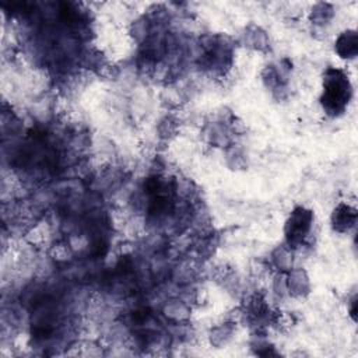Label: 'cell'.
I'll use <instances>...</instances> for the list:
<instances>
[{"mask_svg":"<svg viewBox=\"0 0 358 358\" xmlns=\"http://www.w3.org/2000/svg\"><path fill=\"white\" fill-rule=\"evenodd\" d=\"M337 52L341 57H352L357 53V35L355 32H344L337 41Z\"/></svg>","mask_w":358,"mask_h":358,"instance_id":"obj_4","label":"cell"},{"mask_svg":"<svg viewBox=\"0 0 358 358\" xmlns=\"http://www.w3.org/2000/svg\"><path fill=\"white\" fill-rule=\"evenodd\" d=\"M145 194L148 208L152 214H162L173 203V187L166 178L152 176L145 182Z\"/></svg>","mask_w":358,"mask_h":358,"instance_id":"obj_2","label":"cell"},{"mask_svg":"<svg viewBox=\"0 0 358 358\" xmlns=\"http://www.w3.org/2000/svg\"><path fill=\"white\" fill-rule=\"evenodd\" d=\"M351 84L348 76L338 69H327L323 80V95L320 98L323 109L337 116L344 112L351 98Z\"/></svg>","mask_w":358,"mask_h":358,"instance_id":"obj_1","label":"cell"},{"mask_svg":"<svg viewBox=\"0 0 358 358\" xmlns=\"http://www.w3.org/2000/svg\"><path fill=\"white\" fill-rule=\"evenodd\" d=\"M312 222V214L303 208L295 210L287 221L285 235L289 243H299L308 234Z\"/></svg>","mask_w":358,"mask_h":358,"instance_id":"obj_3","label":"cell"},{"mask_svg":"<svg viewBox=\"0 0 358 358\" xmlns=\"http://www.w3.org/2000/svg\"><path fill=\"white\" fill-rule=\"evenodd\" d=\"M336 211L340 214V215H337V214L333 215V221H334V225L337 228H340L341 225H347V228H348V227H351L354 224V221H355V210H352L348 206H340Z\"/></svg>","mask_w":358,"mask_h":358,"instance_id":"obj_5","label":"cell"}]
</instances>
